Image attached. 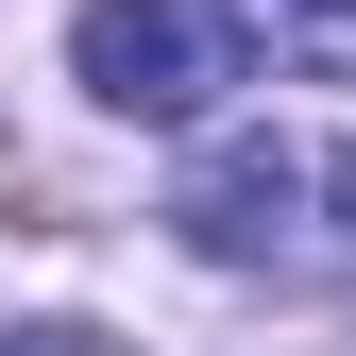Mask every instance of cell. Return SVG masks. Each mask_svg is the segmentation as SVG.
I'll use <instances>...</instances> for the list:
<instances>
[{
	"label": "cell",
	"instance_id": "obj_1",
	"mask_svg": "<svg viewBox=\"0 0 356 356\" xmlns=\"http://www.w3.org/2000/svg\"><path fill=\"white\" fill-rule=\"evenodd\" d=\"M68 68H85V102H119V119H204L220 85H238V34H220L204 0H85Z\"/></svg>",
	"mask_w": 356,
	"mask_h": 356
},
{
	"label": "cell",
	"instance_id": "obj_4",
	"mask_svg": "<svg viewBox=\"0 0 356 356\" xmlns=\"http://www.w3.org/2000/svg\"><path fill=\"white\" fill-rule=\"evenodd\" d=\"M305 34H356V0H305Z\"/></svg>",
	"mask_w": 356,
	"mask_h": 356
},
{
	"label": "cell",
	"instance_id": "obj_3",
	"mask_svg": "<svg viewBox=\"0 0 356 356\" xmlns=\"http://www.w3.org/2000/svg\"><path fill=\"white\" fill-rule=\"evenodd\" d=\"M0 356H102V339H68V323H51V339H0Z\"/></svg>",
	"mask_w": 356,
	"mask_h": 356
},
{
	"label": "cell",
	"instance_id": "obj_2",
	"mask_svg": "<svg viewBox=\"0 0 356 356\" xmlns=\"http://www.w3.org/2000/svg\"><path fill=\"white\" fill-rule=\"evenodd\" d=\"M305 187H323V170H305L289 136H238V153H204V170H187V204H170V220H187L204 254H238V272H254V254L289 238V204H305Z\"/></svg>",
	"mask_w": 356,
	"mask_h": 356
}]
</instances>
